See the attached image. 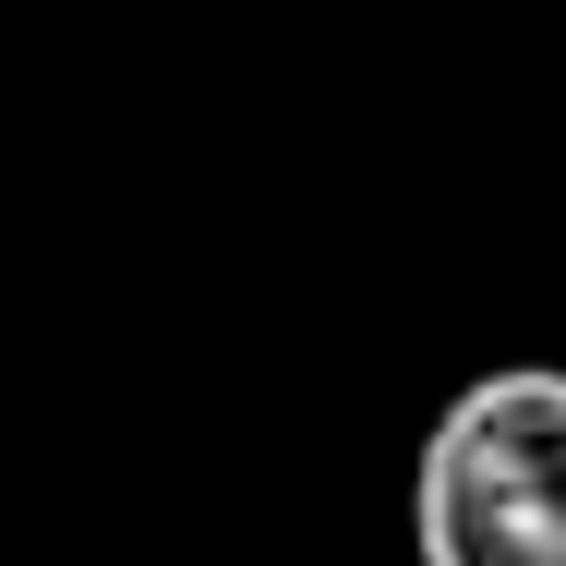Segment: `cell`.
I'll return each instance as SVG.
<instances>
[{"label": "cell", "mask_w": 566, "mask_h": 566, "mask_svg": "<svg viewBox=\"0 0 566 566\" xmlns=\"http://www.w3.org/2000/svg\"><path fill=\"white\" fill-rule=\"evenodd\" d=\"M422 566H566V361L470 374L410 470Z\"/></svg>", "instance_id": "cell-1"}]
</instances>
